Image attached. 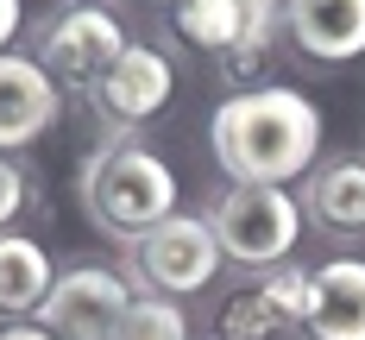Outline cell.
I'll return each mask as SVG.
<instances>
[{
  "label": "cell",
  "instance_id": "1",
  "mask_svg": "<svg viewBox=\"0 0 365 340\" xmlns=\"http://www.w3.org/2000/svg\"><path fill=\"white\" fill-rule=\"evenodd\" d=\"M215 158L233 183H296L322 158V108L302 88H240L208 120Z\"/></svg>",
  "mask_w": 365,
  "mask_h": 340
},
{
  "label": "cell",
  "instance_id": "2",
  "mask_svg": "<svg viewBox=\"0 0 365 340\" xmlns=\"http://www.w3.org/2000/svg\"><path fill=\"white\" fill-rule=\"evenodd\" d=\"M82 208H88V221L101 227V233L133 246L139 233H151L158 221L177 215V177H170V164L151 145L113 139L82 170Z\"/></svg>",
  "mask_w": 365,
  "mask_h": 340
},
{
  "label": "cell",
  "instance_id": "3",
  "mask_svg": "<svg viewBox=\"0 0 365 340\" xmlns=\"http://www.w3.org/2000/svg\"><path fill=\"white\" fill-rule=\"evenodd\" d=\"M208 227L220 239V259L271 271V264H290L302 239V202L277 183H233L208 208Z\"/></svg>",
  "mask_w": 365,
  "mask_h": 340
},
{
  "label": "cell",
  "instance_id": "4",
  "mask_svg": "<svg viewBox=\"0 0 365 340\" xmlns=\"http://www.w3.org/2000/svg\"><path fill=\"white\" fill-rule=\"evenodd\" d=\"M133 271L151 284V297H195L220 271V239L208 215H170L133 239Z\"/></svg>",
  "mask_w": 365,
  "mask_h": 340
},
{
  "label": "cell",
  "instance_id": "5",
  "mask_svg": "<svg viewBox=\"0 0 365 340\" xmlns=\"http://www.w3.org/2000/svg\"><path fill=\"white\" fill-rule=\"evenodd\" d=\"M126 26L113 19L108 6H70V13H57L44 32H38V63L51 70V82L63 88H95L101 76L126 57Z\"/></svg>",
  "mask_w": 365,
  "mask_h": 340
},
{
  "label": "cell",
  "instance_id": "6",
  "mask_svg": "<svg viewBox=\"0 0 365 340\" xmlns=\"http://www.w3.org/2000/svg\"><path fill=\"white\" fill-rule=\"evenodd\" d=\"M126 309H133V284L120 271H108V264H70V271H57L38 321L57 340H113Z\"/></svg>",
  "mask_w": 365,
  "mask_h": 340
},
{
  "label": "cell",
  "instance_id": "7",
  "mask_svg": "<svg viewBox=\"0 0 365 340\" xmlns=\"http://www.w3.org/2000/svg\"><path fill=\"white\" fill-rule=\"evenodd\" d=\"M57 113H63V88L51 82V70L26 51H0V151L44 139Z\"/></svg>",
  "mask_w": 365,
  "mask_h": 340
},
{
  "label": "cell",
  "instance_id": "8",
  "mask_svg": "<svg viewBox=\"0 0 365 340\" xmlns=\"http://www.w3.org/2000/svg\"><path fill=\"white\" fill-rule=\"evenodd\" d=\"M302 302H309V271L302 264H271L258 284H246L240 297H227L220 334L271 340V334H284V328H302Z\"/></svg>",
  "mask_w": 365,
  "mask_h": 340
},
{
  "label": "cell",
  "instance_id": "9",
  "mask_svg": "<svg viewBox=\"0 0 365 340\" xmlns=\"http://www.w3.org/2000/svg\"><path fill=\"white\" fill-rule=\"evenodd\" d=\"M170 88H177L170 57L158 44H126V57L95 82V101L120 126H145V120H158V113L170 108Z\"/></svg>",
  "mask_w": 365,
  "mask_h": 340
},
{
  "label": "cell",
  "instance_id": "10",
  "mask_svg": "<svg viewBox=\"0 0 365 340\" xmlns=\"http://www.w3.org/2000/svg\"><path fill=\"white\" fill-rule=\"evenodd\" d=\"M302 334L309 340H365V259L309 264Z\"/></svg>",
  "mask_w": 365,
  "mask_h": 340
},
{
  "label": "cell",
  "instance_id": "11",
  "mask_svg": "<svg viewBox=\"0 0 365 340\" xmlns=\"http://www.w3.org/2000/svg\"><path fill=\"white\" fill-rule=\"evenodd\" d=\"M284 32L315 63H353L365 51V0H284Z\"/></svg>",
  "mask_w": 365,
  "mask_h": 340
},
{
  "label": "cell",
  "instance_id": "12",
  "mask_svg": "<svg viewBox=\"0 0 365 340\" xmlns=\"http://www.w3.org/2000/svg\"><path fill=\"white\" fill-rule=\"evenodd\" d=\"M51 284H57L51 252L38 246L32 233H0V315L6 321L38 315L44 297H51Z\"/></svg>",
  "mask_w": 365,
  "mask_h": 340
},
{
  "label": "cell",
  "instance_id": "13",
  "mask_svg": "<svg viewBox=\"0 0 365 340\" xmlns=\"http://www.w3.org/2000/svg\"><path fill=\"white\" fill-rule=\"evenodd\" d=\"M309 215L334 233H365V158H334L309 177Z\"/></svg>",
  "mask_w": 365,
  "mask_h": 340
},
{
  "label": "cell",
  "instance_id": "14",
  "mask_svg": "<svg viewBox=\"0 0 365 340\" xmlns=\"http://www.w3.org/2000/svg\"><path fill=\"white\" fill-rule=\"evenodd\" d=\"M177 32L195 51H240L246 44V0H177Z\"/></svg>",
  "mask_w": 365,
  "mask_h": 340
},
{
  "label": "cell",
  "instance_id": "15",
  "mask_svg": "<svg viewBox=\"0 0 365 340\" xmlns=\"http://www.w3.org/2000/svg\"><path fill=\"white\" fill-rule=\"evenodd\" d=\"M113 340H189V315L177 309V297H133Z\"/></svg>",
  "mask_w": 365,
  "mask_h": 340
},
{
  "label": "cell",
  "instance_id": "16",
  "mask_svg": "<svg viewBox=\"0 0 365 340\" xmlns=\"http://www.w3.org/2000/svg\"><path fill=\"white\" fill-rule=\"evenodd\" d=\"M19 202H26V177H19V170L0 158V233H6V221L19 215Z\"/></svg>",
  "mask_w": 365,
  "mask_h": 340
},
{
  "label": "cell",
  "instance_id": "17",
  "mask_svg": "<svg viewBox=\"0 0 365 340\" xmlns=\"http://www.w3.org/2000/svg\"><path fill=\"white\" fill-rule=\"evenodd\" d=\"M0 340H57V334H51L44 321H32V315H26V321H6V328H0Z\"/></svg>",
  "mask_w": 365,
  "mask_h": 340
},
{
  "label": "cell",
  "instance_id": "18",
  "mask_svg": "<svg viewBox=\"0 0 365 340\" xmlns=\"http://www.w3.org/2000/svg\"><path fill=\"white\" fill-rule=\"evenodd\" d=\"M19 38V0H0V51H13Z\"/></svg>",
  "mask_w": 365,
  "mask_h": 340
},
{
  "label": "cell",
  "instance_id": "19",
  "mask_svg": "<svg viewBox=\"0 0 365 340\" xmlns=\"http://www.w3.org/2000/svg\"><path fill=\"white\" fill-rule=\"evenodd\" d=\"M151 6H177V0H151Z\"/></svg>",
  "mask_w": 365,
  "mask_h": 340
},
{
  "label": "cell",
  "instance_id": "20",
  "mask_svg": "<svg viewBox=\"0 0 365 340\" xmlns=\"http://www.w3.org/2000/svg\"><path fill=\"white\" fill-rule=\"evenodd\" d=\"M208 340H233V334H208Z\"/></svg>",
  "mask_w": 365,
  "mask_h": 340
}]
</instances>
